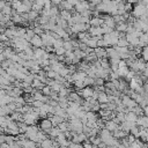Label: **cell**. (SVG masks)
Returning <instances> with one entry per match:
<instances>
[{"instance_id": "6da1fadb", "label": "cell", "mask_w": 148, "mask_h": 148, "mask_svg": "<svg viewBox=\"0 0 148 148\" xmlns=\"http://www.w3.org/2000/svg\"><path fill=\"white\" fill-rule=\"evenodd\" d=\"M40 128L44 130V131L50 132V131L53 128V123H52V120H50V119H43L42 123H40Z\"/></svg>"}, {"instance_id": "7a4b0ae2", "label": "cell", "mask_w": 148, "mask_h": 148, "mask_svg": "<svg viewBox=\"0 0 148 148\" xmlns=\"http://www.w3.org/2000/svg\"><path fill=\"white\" fill-rule=\"evenodd\" d=\"M94 95H95V91H94L92 88H90V87H86V88H83V90H82V96H83L84 98L89 99V98H91Z\"/></svg>"}, {"instance_id": "3957f363", "label": "cell", "mask_w": 148, "mask_h": 148, "mask_svg": "<svg viewBox=\"0 0 148 148\" xmlns=\"http://www.w3.org/2000/svg\"><path fill=\"white\" fill-rule=\"evenodd\" d=\"M30 44H32V45H34V46H36L37 49H38V47H40L42 45H44L43 39H42V37H40L39 35H36V36L30 40Z\"/></svg>"}, {"instance_id": "277c9868", "label": "cell", "mask_w": 148, "mask_h": 148, "mask_svg": "<svg viewBox=\"0 0 148 148\" xmlns=\"http://www.w3.org/2000/svg\"><path fill=\"white\" fill-rule=\"evenodd\" d=\"M136 124H139L143 128H148V116H142V117L138 118Z\"/></svg>"}, {"instance_id": "5b68a950", "label": "cell", "mask_w": 148, "mask_h": 148, "mask_svg": "<svg viewBox=\"0 0 148 148\" xmlns=\"http://www.w3.org/2000/svg\"><path fill=\"white\" fill-rule=\"evenodd\" d=\"M97 101L99 102V104H103V103H110V97L105 94V92H99L98 94V98Z\"/></svg>"}, {"instance_id": "8992f818", "label": "cell", "mask_w": 148, "mask_h": 148, "mask_svg": "<svg viewBox=\"0 0 148 148\" xmlns=\"http://www.w3.org/2000/svg\"><path fill=\"white\" fill-rule=\"evenodd\" d=\"M106 130H109V131H117V130H118V124H117V121H114V120H109V121H106Z\"/></svg>"}, {"instance_id": "52a82bcc", "label": "cell", "mask_w": 148, "mask_h": 148, "mask_svg": "<svg viewBox=\"0 0 148 148\" xmlns=\"http://www.w3.org/2000/svg\"><path fill=\"white\" fill-rule=\"evenodd\" d=\"M40 147L42 148H52L53 147V141L50 139H45L40 142Z\"/></svg>"}, {"instance_id": "ba28073f", "label": "cell", "mask_w": 148, "mask_h": 148, "mask_svg": "<svg viewBox=\"0 0 148 148\" xmlns=\"http://www.w3.org/2000/svg\"><path fill=\"white\" fill-rule=\"evenodd\" d=\"M42 90H43V94L44 95H51V92H53L51 87H43Z\"/></svg>"}, {"instance_id": "9c48e42d", "label": "cell", "mask_w": 148, "mask_h": 148, "mask_svg": "<svg viewBox=\"0 0 148 148\" xmlns=\"http://www.w3.org/2000/svg\"><path fill=\"white\" fill-rule=\"evenodd\" d=\"M104 83V80L102 79V77H97V79H95V84H97V86H102Z\"/></svg>"}, {"instance_id": "30bf717a", "label": "cell", "mask_w": 148, "mask_h": 148, "mask_svg": "<svg viewBox=\"0 0 148 148\" xmlns=\"http://www.w3.org/2000/svg\"><path fill=\"white\" fill-rule=\"evenodd\" d=\"M59 94H60V96H61V97L66 96V95H67V89H66V88H61V89H60V91H59Z\"/></svg>"}]
</instances>
